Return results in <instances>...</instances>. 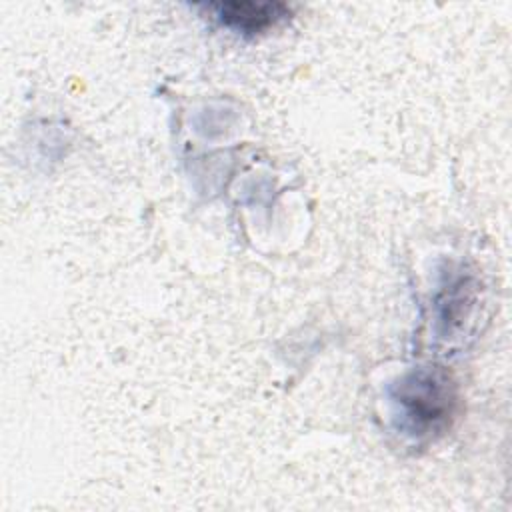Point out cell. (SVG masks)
Instances as JSON below:
<instances>
[{
    "label": "cell",
    "instance_id": "1",
    "mask_svg": "<svg viewBox=\"0 0 512 512\" xmlns=\"http://www.w3.org/2000/svg\"><path fill=\"white\" fill-rule=\"evenodd\" d=\"M392 418L398 430L410 438L440 436L456 410V388L440 368H416L390 388Z\"/></svg>",
    "mask_w": 512,
    "mask_h": 512
},
{
    "label": "cell",
    "instance_id": "2",
    "mask_svg": "<svg viewBox=\"0 0 512 512\" xmlns=\"http://www.w3.org/2000/svg\"><path fill=\"white\" fill-rule=\"evenodd\" d=\"M208 8L226 28L242 34L264 32L290 14L284 2H218Z\"/></svg>",
    "mask_w": 512,
    "mask_h": 512
}]
</instances>
